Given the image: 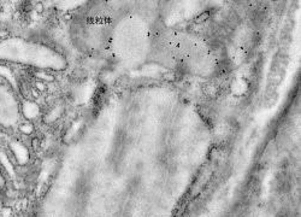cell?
Listing matches in <instances>:
<instances>
[{
  "label": "cell",
  "mask_w": 301,
  "mask_h": 217,
  "mask_svg": "<svg viewBox=\"0 0 301 217\" xmlns=\"http://www.w3.org/2000/svg\"><path fill=\"white\" fill-rule=\"evenodd\" d=\"M21 130L23 132V133H25V134H30L32 133V130H33V127L30 126V124H25V126L21 127Z\"/></svg>",
  "instance_id": "obj_1"
}]
</instances>
